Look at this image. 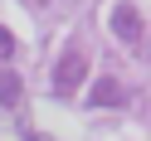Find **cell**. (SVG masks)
I'll list each match as a JSON object with an SVG mask.
<instances>
[{"label":"cell","mask_w":151,"mask_h":141,"mask_svg":"<svg viewBox=\"0 0 151 141\" xmlns=\"http://www.w3.org/2000/svg\"><path fill=\"white\" fill-rule=\"evenodd\" d=\"M10 59H15V34L0 24V63H10Z\"/></svg>","instance_id":"5b68a950"},{"label":"cell","mask_w":151,"mask_h":141,"mask_svg":"<svg viewBox=\"0 0 151 141\" xmlns=\"http://www.w3.org/2000/svg\"><path fill=\"white\" fill-rule=\"evenodd\" d=\"M107 24H112V34H117L122 44H141V34H146L141 10H137V5H127V0H117V5L107 10Z\"/></svg>","instance_id":"7a4b0ae2"},{"label":"cell","mask_w":151,"mask_h":141,"mask_svg":"<svg viewBox=\"0 0 151 141\" xmlns=\"http://www.w3.org/2000/svg\"><path fill=\"white\" fill-rule=\"evenodd\" d=\"M88 102H93V107H122L127 92H122L117 78H98V83H93V92H88Z\"/></svg>","instance_id":"3957f363"},{"label":"cell","mask_w":151,"mask_h":141,"mask_svg":"<svg viewBox=\"0 0 151 141\" xmlns=\"http://www.w3.org/2000/svg\"><path fill=\"white\" fill-rule=\"evenodd\" d=\"M83 78H88V54H83L78 44H68V49L59 54V63H54V92H59V97H73V92L83 88Z\"/></svg>","instance_id":"6da1fadb"},{"label":"cell","mask_w":151,"mask_h":141,"mask_svg":"<svg viewBox=\"0 0 151 141\" xmlns=\"http://www.w3.org/2000/svg\"><path fill=\"white\" fill-rule=\"evenodd\" d=\"M20 92H24V83H20V73L0 63V107H15V102H20Z\"/></svg>","instance_id":"277c9868"}]
</instances>
